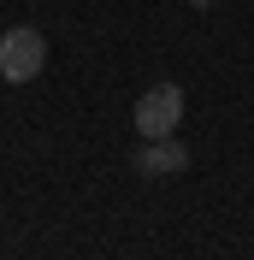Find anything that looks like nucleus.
I'll return each mask as SVG.
<instances>
[{
    "label": "nucleus",
    "instance_id": "2",
    "mask_svg": "<svg viewBox=\"0 0 254 260\" xmlns=\"http://www.w3.org/2000/svg\"><path fill=\"white\" fill-rule=\"evenodd\" d=\"M177 124H183V89H177V83H154V89H142V101H136V130H142V142H154V136H177Z\"/></svg>",
    "mask_w": 254,
    "mask_h": 260
},
{
    "label": "nucleus",
    "instance_id": "3",
    "mask_svg": "<svg viewBox=\"0 0 254 260\" xmlns=\"http://www.w3.org/2000/svg\"><path fill=\"white\" fill-rule=\"evenodd\" d=\"M136 172L142 178H177V172H189V148L177 142V136H154L136 154Z\"/></svg>",
    "mask_w": 254,
    "mask_h": 260
},
{
    "label": "nucleus",
    "instance_id": "4",
    "mask_svg": "<svg viewBox=\"0 0 254 260\" xmlns=\"http://www.w3.org/2000/svg\"><path fill=\"white\" fill-rule=\"evenodd\" d=\"M189 6H219V0H189Z\"/></svg>",
    "mask_w": 254,
    "mask_h": 260
},
{
    "label": "nucleus",
    "instance_id": "1",
    "mask_svg": "<svg viewBox=\"0 0 254 260\" xmlns=\"http://www.w3.org/2000/svg\"><path fill=\"white\" fill-rule=\"evenodd\" d=\"M42 65H48V36H42V30L18 24V30L0 36V77H6V83L42 77Z\"/></svg>",
    "mask_w": 254,
    "mask_h": 260
}]
</instances>
